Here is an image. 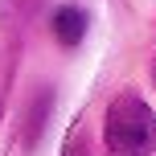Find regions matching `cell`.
Returning a JSON list of instances; mask_svg holds the SVG:
<instances>
[{"instance_id":"obj_2","label":"cell","mask_w":156,"mask_h":156,"mask_svg":"<svg viewBox=\"0 0 156 156\" xmlns=\"http://www.w3.org/2000/svg\"><path fill=\"white\" fill-rule=\"evenodd\" d=\"M54 37L62 41V45H78V41L86 37V12L74 4H62L54 12Z\"/></svg>"},{"instance_id":"obj_1","label":"cell","mask_w":156,"mask_h":156,"mask_svg":"<svg viewBox=\"0 0 156 156\" xmlns=\"http://www.w3.org/2000/svg\"><path fill=\"white\" fill-rule=\"evenodd\" d=\"M103 140L111 156H148L156 144V115L152 107L136 90H123L111 99L107 123H103Z\"/></svg>"}]
</instances>
